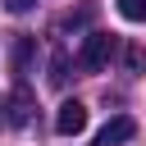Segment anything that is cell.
I'll use <instances>...</instances> for the list:
<instances>
[{
  "instance_id": "cell-3",
  "label": "cell",
  "mask_w": 146,
  "mask_h": 146,
  "mask_svg": "<svg viewBox=\"0 0 146 146\" xmlns=\"http://www.w3.org/2000/svg\"><path fill=\"white\" fill-rule=\"evenodd\" d=\"M137 137V123L128 119V114H119V119H110L100 132H96V146H123V141H132Z\"/></svg>"
},
{
  "instance_id": "cell-6",
  "label": "cell",
  "mask_w": 146,
  "mask_h": 146,
  "mask_svg": "<svg viewBox=\"0 0 146 146\" xmlns=\"http://www.w3.org/2000/svg\"><path fill=\"white\" fill-rule=\"evenodd\" d=\"M68 82V55H55L50 59V87H64Z\"/></svg>"
},
{
  "instance_id": "cell-9",
  "label": "cell",
  "mask_w": 146,
  "mask_h": 146,
  "mask_svg": "<svg viewBox=\"0 0 146 146\" xmlns=\"http://www.w3.org/2000/svg\"><path fill=\"white\" fill-rule=\"evenodd\" d=\"M87 18H91V5H87V9H78V14H64V18H59V27H82Z\"/></svg>"
},
{
  "instance_id": "cell-7",
  "label": "cell",
  "mask_w": 146,
  "mask_h": 146,
  "mask_svg": "<svg viewBox=\"0 0 146 146\" xmlns=\"http://www.w3.org/2000/svg\"><path fill=\"white\" fill-rule=\"evenodd\" d=\"M119 14H123L128 23H141V18H146V0H119Z\"/></svg>"
},
{
  "instance_id": "cell-11",
  "label": "cell",
  "mask_w": 146,
  "mask_h": 146,
  "mask_svg": "<svg viewBox=\"0 0 146 146\" xmlns=\"http://www.w3.org/2000/svg\"><path fill=\"white\" fill-rule=\"evenodd\" d=\"M0 123H5V100H0Z\"/></svg>"
},
{
  "instance_id": "cell-8",
  "label": "cell",
  "mask_w": 146,
  "mask_h": 146,
  "mask_svg": "<svg viewBox=\"0 0 146 146\" xmlns=\"http://www.w3.org/2000/svg\"><path fill=\"white\" fill-rule=\"evenodd\" d=\"M123 59H128V73H141V68H146V50H141V46H128Z\"/></svg>"
},
{
  "instance_id": "cell-10",
  "label": "cell",
  "mask_w": 146,
  "mask_h": 146,
  "mask_svg": "<svg viewBox=\"0 0 146 146\" xmlns=\"http://www.w3.org/2000/svg\"><path fill=\"white\" fill-rule=\"evenodd\" d=\"M5 5H9V14H27V9L36 5V0H5Z\"/></svg>"
},
{
  "instance_id": "cell-5",
  "label": "cell",
  "mask_w": 146,
  "mask_h": 146,
  "mask_svg": "<svg viewBox=\"0 0 146 146\" xmlns=\"http://www.w3.org/2000/svg\"><path fill=\"white\" fill-rule=\"evenodd\" d=\"M32 55H36V36L18 32V36H14V50H9V64H14V78H18V82L27 78V64H32Z\"/></svg>"
},
{
  "instance_id": "cell-4",
  "label": "cell",
  "mask_w": 146,
  "mask_h": 146,
  "mask_svg": "<svg viewBox=\"0 0 146 146\" xmlns=\"http://www.w3.org/2000/svg\"><path fill=\"white\" fill-rule=\"evenodd\" d=\"M5 110H9V123H18V128H23V123H32V114H36V100H32V91L18 82V87H14V96L5 100Z\"/></svg>"
},
{
  "instance_id": "cell-1",
  "label": "cell",
  "mask_w": 146,
  "mask_h": 146,
  "mask_svg": "<svg viewBox=\"0 0 146 146\" xmlns=\"http://www.w3.org/2000/svg\"><path fill=\"white\" fill-rule=\"evenodd\" d=\"M114 46H119V41H114V32H87V36H82V50H78V59H73V64H78L82 73H100V68L110 64Z\"/></svg>"
},
{
  "instance_id": "cell-2",
  "label": "cell",
  "mask_w": 146,
  "mask_h": 146,
  "mask_svg": "<svg viewBox=\"0 0 146 146\" xmlns=\"http://www.w3.org/2000/svg\"><path fill=\"white\" fill-rule=\"evenodd\" d=\"M82 128H87V105L82 100H64L59 114H55V132L59 137H78Z\"/></svg>"
}]
</instances>
